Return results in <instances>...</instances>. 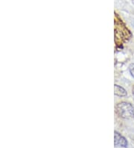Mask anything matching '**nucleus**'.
Segmentation results:
<instances>
[{
    "label": "nucleus",
    "instance_id": "20e7f679",
    "mask_svg": "<svg viewBox=\"0 0 134 148\" xmlns=\"http://www.w3.org/2000/svg\"><path fill=\"white\" fill-rule=\"evenodd\" d=\"M129 71L131 73L133 78H134V63L130 64V66H129Z\"/></svg>",
    "mask_w": 134,
    "mask_h": 148
},
{
    "label": "nucleus",
    "instance_id": "f03ea898",
    "mask_svg": "<svg viewBox=\"0 0 134 148\" xmlns=\"http://www.w3.org/2000/svg\"><path fill=\"white\" fill-rule=\"evenodd\" d=\"M114 144L116 147H127V141L124 136H122L119 132L115 131L114 132Z\"/></svg>",
    "mask_w": 134,
    "mask_h": 148
},
{
    "label": "nucleus",
    "instance_id": "7ed1b4c3",
    "mask_svg": "<svg viewBox=\"0 0 134 148\" xmlns=\"http://www.w3.org/2000/svg\"><path fill=\"white\" fill-rule=\"evenodd\" d=\"M114 94L118 97H126L127 95V90L118 85H114Z\"/></svg>",
    "mask_w": 134,
    "mask_h": 148
},
{
    "label": "nucleus",
    "instance_id": "f257e3e1",
    "mask_svg": "<svg viewBox=\"0 0 134 148\" xmlns=\"http://www.w3.org/2000/svg\"><path fill=\"white\" fill-rule=\"evenodd\" d=\"M116 112L118 117L126 120L134 119V108L131 103L121 102L116 106Z\"/></svg>",
    "mask_w": 134,
    "mask_h": 148
},
{
    "label": "nucleus",
    "instance_id": "39448f33",
    "mask_svg": "<svg viewBox=\"0 0 134 148\" xmlns=\"http://www.w3.org/2000/svg\"><path fill=\"white\" fill-rule=\"evenodd\" d=\"M132 94H133V97H134V86L133 87V88H132Z\"/></svg>",
    "mask_w": 134,
    "mask_h": 148
}]
</instances>
